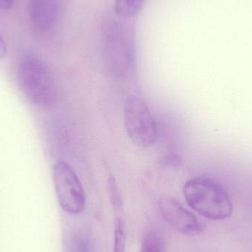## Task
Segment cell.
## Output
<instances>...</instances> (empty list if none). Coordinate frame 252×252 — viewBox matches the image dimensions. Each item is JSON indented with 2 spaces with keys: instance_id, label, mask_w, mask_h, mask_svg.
I'll list each match as a JSON object with an SVG mask.
<instances>
[{
  "instance_id": "1",
  "label": "cell",
  "mask_w": 252,
  "mask_h": 252,
  "mask_svg": "<svg viewBox=\"0 0 252 252\" xmlns=\"http://www.w3.org/2000/svg\"><path fill=\"white\" fill-rule=\"evenodd\" d=\"M128 19L109 16L103 21L102 46L108 72L114 78L128 76L136 65L134 32Z\"/></svg>"
},
{
  "instance_id": "2",
  "label": "cell",
  "mask_w": 252,
  "mask_h": 252,
  "mask_svg": "<svg viewBox=\"0 0 252 252\" xmlns=\"http://www.w3.org/2000/svg\"><path fill=\"white\" fill-rule=\"evenodd\" d=\"M18 88L27 101L41 110L56 106L57 90L45 62L33 53L22 55L16 71Z\"/></svg>"
},
{
  "instance_id": "3",
  "label": "cell",
  "mask_w": 252,
  "mask_h": 252,
  "mask_svg": "<svg viewBox=\"0 0 252 252\" xmlns=\"http://www.w3.org/2000/svg\"><path fill=\"white\" fill-rule=\"evenodd\" d=\"M184 195L188 205L198 214L213 220L230 217L233 204L223 186L208 176H195L186 182Z\"/></svg>"
},
{
  "instance_id": "4",
  "label": "cell",
  "mask_w": 252,
  "mask_h": 252,
  "mask_svg": "<svg viewBox=\"0 0 252 252\" xmlns=\"http://www.w3.org/2000/svg\"><path fill=\"white\" fill-rule=\"evenodd\" d=\"M124 126L127 136L138 146H153L158 139V127L155 119L143 99L130 95L124 108Z\"/></svg>"
},
{
  "instance_id": "5",
  "label": "cell",
  "mask_w": 252,
  "mask_h": 252,
  "mask_svg": "<svg viewBox=\"0 0 252 252\" xmlns=\"http://www.w3.org/2000/svg\"><path fill=\"white\" fill-rule=\"evenodd\" d=\"M53 178L58 201L63 211L71 215L82 213L86 208V194L72 166L58 161L53 167Z\"/></svg>"
},
{
  "instance_id": "6",
  "label": "cell",
  "mask_w": 252,
  "mask_h": 252,
  "mask_svg": "<svg viewBox=\"0 0 252 252\" xmlns=\"http://www.w3.org/2000/svg\"><path fill=\"white\" fill-rule=\"evenodd\" d=\"M158 208L164 220L182 235L193 236L204 230V223L172 197H161L158 201Z\"/></svg>"
},
{
  "instance_id": "7",
  "label": "cell",
  "mask_w": 252,
  "mask_h": 252,
  "mask_svg": "<svg viewBox=\"0 0 252 252\" xmlns=\"http://www.w3.org/2000/svg\"><path fill=\"white\" fill-rule=\"evenodd\" d=\"M60 0H29L28 11L31 25L39 33L53 31L60 16Z\"/></svg>"
},
{
  "instance_id": "8",
  "label": "cell",
  "mask_w": 252,
  "mask_h": 252,
  "mask_svg": "<svg viewBox=\"0 0 252 252\" xmlns=\"http://www.w3.org/2000/svg\"><path fill=\"white\" fill-rule=\"evenodd\" d=\"M140 252H165V242L158 229H150L145 232L141 242Z\"/></svg>"
},
{
  "instance_id": "9",
  "label": "cell",
  "mask_w": 252,
  "mask_h": 252,
  "mask_svg": "<svg viewBox=\"0 0 252 252\" xmlns=\"http://www.w3.org/2000/svg\"><path fill=\"white\" fill-rule=\"evenodd\" d=\"M144 0H115V13L124 19H130L139 13Z\"/></svg>"
},
{
  "instance_id": "10",
  "label": "cell",
  "mask_w": 252,
  "mask_h": 252,
  "mask_svg": "<svg viewBox=\"0 0 252 252\" xmlns=\"http://www.w3.org/2000/svg\"><path fill=\"white\" fill-rule=\"evenodd\" d=\"M126 232L124 221L121 218H118L115 223V243L113 252H125Z\"/></svg>"
},
{
  "instance_id": "11",
  "label": "cell",
  "mask_w": 252,
  "mask_h": 252,
  "mask_svg": "<svg viewBox=\"0 0 252 252\" xmlns=\"http://www.w3.org/2000/svg\"><path fill=\"white\" fill-rule=\"evenodd\" d=\"M109 195H110L111 201L115 208L120 209L122 207L123 201L121 198L119 188L117 185L116 181L113 177L109 178Z\"/></svg>"
},
{
  "instance_id": "12",
  "label": "cell",
  "mask_w": 252,
  "mask_h": 252,
  "mask_svg": "<svg viewBox=\"0 0 252 252\" xmlns=\"http://www.w3.org/2000/svg\"><path fill=\"white\" fill-rule=\"evenodd\" d=\"M7 47L6 44L5 40L4 37L1 35L0 32V61L4 59L7 56Z\"/></svg>"
},
{
  "instance_id": "13",
  "label": "cell",
  "mask_w": 252,
  "mask_h": 252,
  "mask_svg": "<svg viewBox=\"0 0 252 252\" xmlns=\"http://www.w3.org/2000/svg\"><path fill=\"white\" fill-rule=\"evenodd\" d=\"M16 0H0V8L2 10H10L14 5Z\"/></svg>"
}]
</instances>
